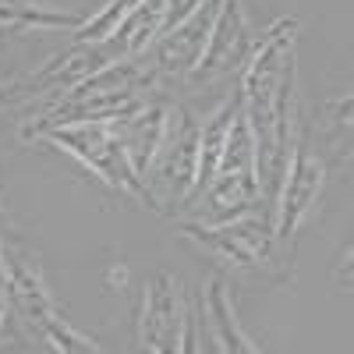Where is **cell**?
I'll return each instance as SVG.
<instances>
[{
    "label": "cell",
    "mask_w": 354,
    "mask_h": 354,
    "mask_svg": "<svg viewBox=\"0 0 354 354\" xmlns=\"http://www.w3.org/2000/svg\"><path fill=\"white\" fill-rule=\"evenodd\" d=\"M167 121H170V106H160V103H142L138 110H131L128 117H121L117 124V135H121V145L131 160V170L138 177L149 174L160 145L167 138Z\"/></svg>",
    "instance_id": "obj_14"
},
{
    "label": "cell",
    "mask_w": 354,
    "mask_h": 354,
    "mask_svg": "<svg viewBox=\"0 0 354 354\" xmlns=\"http://www.w3.org/2000/svg\"><path fill=\"white\" fill-rule=\"evenodd\" d=\"M163 18H167V0H138V8L121 21V28H117L106 43L113 46V53L121 57V61L138 57L163 32Z\"/></svg>",
    "instance_id": "obj_15"
},
{
    "label": "cell",
    "mask_w": 354,
    "mask_h": 354,
    "mask_svg": "<svg viewBox=\"0 0 354 354\" xmlns=\"http://www.w3.org/2000/svg\"><path fill=\"white\" fill-rule=\"evenodd\" d=\"M85 18L71 11H50L39 0H0V28L11 32H50V28H78Z\"/></svg>",
    "instance_id": "obj_16"
},
{
    "label": "cell",
    "mask_w": 354,
    "mask_h": 354,
    "mask_svg": "<svg viewBox=\"0 0 354 354\" xmlns=\"http://www.w3.org/2000/svg\"><path fill=\"white\" fill-rule=\"evenodd\" d=\"M4 312H8V294L0 290V326H4Z\"/></svg>",
    "instance_id": "obj_19"
},
{
    "label": "cell",
    "mask_w": 354,
    "mask_h": 354,
    "mask_svg": "<svg viewBox=\"0 0 354 354\" xmlns=\"http://www.w3.org/2000/svg\"><path fill=\"white\" fill-rule=\"evenodd\" d=\"M4 294H8V305L18 312V319L32 333H39L53 315H61L43 280L39 259L15 245H4Z\"/></svg>",
    "instance_id": "obj_11"
},
{
    "label": "cell",
    "mask_w": 354,
    "mask_h": 354,
    "mask_svg": "<svg viewBox=\"0 0 354 354\" xmlns=\"http://www.w3.org/2000/svg\"><path fill=\"white\" fill-rule=\"evenodd\" d=\"M202 319H205V337H209L213 351H230V354H255L262 351L238 322L234 312V298H230V283L223 273H213L209 283L202 290Z\"/></svg>",
    "instance_id": "obj_13"
},
{
    "label": "cell",
    "mask_w": 354,
    "mask_h": 354,
    "mask_svg": "<svg viewBox=\"0 0 354 354\" xmlns=\"http://www.w3.org/2000/svg\"><path fill=\"white\" fill-rule=\"evenodd\" d=\"M322 188H326V163H322V153L312 145V135L301 131L294 149L287 156V170L277 192V205H273V230L277 241L290 245L298 227L308 220V213L319 205Z\"/></svg>",
    "instance_id": "obj_8"
},
{
    "label": "cell",
    "mask_w": 354,
    "mask_h": 354,
    "mask_svg": "<svg viewBox=\"0 0 354 354\" xmlns=\"http://www.w3.org/2000/svg\"><path fill=\"white\" fill-rule=\"evenodd\" d=\"M0 223L8 227V205H4V198H0Z\"/></svg>",
    "instance_id": "obj_21"
},
{
    "label": "cell",
    "mask_w": 354,
    "mask_h": 354,
    "mask_svg": "<svg viewBox=\"0 0 354 354\" xmlns=\"http://www.w3.org/2000/svg\"><path fill=\"white\" fill-rule=\"evenodd\" d=\"M160 78L156 71L128 57L117 61L103 71H96L93 78H85L78 85H71L68 93L53 96L43 103V110L21 128V138H39L50 128L61 124H82V121H121L131 110H138L145 103V88H153Z\"/></svg>",
    "instance_id": "obj_2"
},
{
    "label": "cell",
    "mask_w": 354,
    "mask_h": 354,
    "mask_svg": "<svg viewBox=\"0 0 354 354\" xmlns=\"http://www.w3.org/2000/svg\"><path fill=\"white\" fill-rule=\"evenodd\" d=\"M135 8H138V0H113V4H106L100 15L85 18V21L78 25L75 39H78V43H106V39L117 32V28H121V21H124Z\"/></svg>",
    "instance_id": "obj_17"
},
{
    "label": "cell",
    "mask_w": 354,
    "mask_h": 354,
    "mask_svg": "<svg viewBox=\"0 0 354 354\" xmlns=\"http://www.w3.org/2000/svg\"><path fill=\"white\" fill-rule=\"evenodd\" d=\"M117 61H121V57L113 53L110 43H75L64 53L50 57L36 75H28L21 85H15L8 96L11 100H53V96L68 93L71 85L93 78L96 71H103Z\"/></svg>",
    "instance_id": "obj_9"
},
{
    "label": "cell",
    "mask_w": 354,
    "mask_h": 354,
    "mask_svg": "<svg viewBox=\"0 0 354 354\" xmlns=\"http://www.w3.org/2000/svg\"><path fill=\"white\" fill-rule=\"evenodd\" d=\"M205 0H167V18H163V32L167 28H177L185 18H192Z\"/></svg>",
    "instance_id": "obj_18"
},
{
    "label": "cell",
    "mask_w": 354,
    "mask_h": 354,
    "mask_svg": "<svg viewBox=\"0 0 354 354\" xmlns=\"http://www.w3.org/2000/svg\"><path fill=\"white\" fill-rule=\"evenodd\" d=\"M0 290H4V241H0Z\"/></svg>",
    "instance_id": "obj_20"
},
{
    "label": "cell",
    "mask_w": 354,
    "mask_h": 354,
    "mask_svg": "<svg viewBox=\"0 0 354 354\" xmlns=\"http://www.w3.org/2000/svg\"><path fill=\"white\" fill-rule=\"evenodd\" d=\"M213 21H216V11L209 4H202L192 18H185L177 28H167L163 36H156L149 46V64L156 71V78H181V75H192L202 61V50L209 43V32H213Z\"/></svg>",
    "instance_id": "obj_12"
},
{
    "label": "cell",
    "mask_w": 354,
    "mask_h": 354,
    "mask_svg": "<svg viewBox=\"0 0 354 354\" xmlns=\"http://www.w3.org/2000/svg\"><path fill=\"white\" fill-rule=\"evenodd\" d=\"M205 4H209L213 11H220V8H223V0H205Z\"/></svg>",
    "instance_id": "obj_22"
},
{
    "label": "cell",
    "mask_w": 354,
    "mask_h": 354,
    "mask_svg": "<svg viewBox=\"0 0 354 354\" xmlns=\"http://www.w3.org/2000/svg\"><path fill=\"white\" fill-rule=\"evenodd\" d=\"M298 18H280L266 32L245 64L241 78V113L255 138V174L262 205L273 213L277 192L290 156V113H294V75H298Z\"/></svg>",
    "instance_id": "obj_1"
},
{
    "label": "cell",
    "mask_w": 354,
    "mask_h": 354,
    "mask_svg": "<svg viewBox=\"0 0 354 354\" xmlns=\"http://www.w3.org/2000/svg\"><path fill=\"white\" fill-rule=\"evenodd\" d=\"M195 312L174 273H153L138 305V344L153 354L195 351Z\"/></svg>",
    "instance_id": "obj_7"
},
{
    "label": "cell",
    "mask_w": 354,
    "mask_h": 354,
    "mask_svg": "<svg viewBox=\"0 0 354 354\" xmlns=\"http://www.w3.org/2000/svg\"><path fill=\"white\" fill-rule=\"evenodd\" d=\"M195 198H198L195 205L198 223H227V220L248 216L255 209H266L262 192H259V174H255V138H252L245 113L234 121V131L227 138V149L209 177V185Z\"/></svg>",
    "instance_id": "obj_4"
},
{
    "label": "cell",
    "mask_w": 354,
    "mask_h": 354,
    "mask_svg": "<svg viewBox=\"0 0 354 354\" xmlns=\"http://www.w3.org/2000/svg\"><path fill=\"white\" fill-rule=\"evenodd\" d=\"M46 142H53L57 149L71 153L78 163H85L100 181H106L113 192H124L138 202L149 205V192H145V181L131 170V160L121 145V135H117L113 121H82V124H61L50 128L43 135Z\"/></svg>",
    "instance_id": "obj_6"
},
{
    "label": "cell",
    "mask_w": 354,
    "mask_h": 354,
    "mask_svg": "<svg viewBox=\"0 0 354 354\" xmlns=\"http://www.w3.org/2000/svg\"><path fill=\"white\" fill-rule=\"evenodd\" d=\"M177 234L205 255H213L220 266L238 273H255V277H287L277 255V230H273V213L255 209L248 216L227 220V223H198L185 220L177 223Z\"/></svg>",
    "instance_id": "obj_3"
},
{
    "label": "cell",
    "mask_w": 354,
    "mask_h": 354,
    "mask_svg": "<svg viewBox=\"0 0 354 354\" xmlns=\"http://www.w3.org/2000/svg\"><path fill=\"white\" fill-rule=\"evenodd\" d=\"M195 177H198V121L188 110H170L167 121V138L160 153L142 177L145 192H149V209L153 213H177L181 205L192 202L195 195Z\"/></svg>",
    "instance_id": "obj_5"
},
{
    "label": "cell",
    "mask_w": 354,
    "mask_h": 354,
    "mask_svg": "<svg viewBox=\"0 0 354 354\" xmlns=\"http://www.w3.org/2000/svg\"><path fill=\"white\" fill-rule=\"evenodd\" d=\"M255 46H259V36H255V25H252L245 4L241 0H223V8L216 11V21H213L209 43L202 50V61L192 75L202 82L230 75L252 61Z\"/></svg>",
    "instance_id": "obj_10"
}]
</instances>
